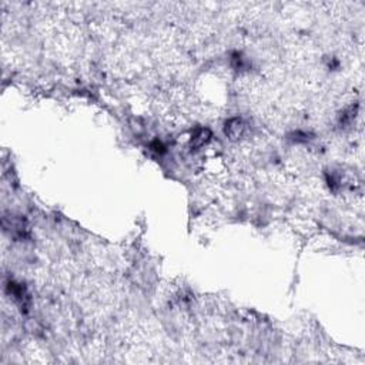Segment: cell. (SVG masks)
Masks as SVG:
<instances>
[{
  "instance_id": "1",
  "label": "cell",
  "mask_w": 365,
  "mask_h": 365,
  "mask_svg": "<svg viewBox=\"0 0 365 365\" xmlns=\"http://www.w3.org/2000/svg\"><path fill=\"white\" fill-rule=\"evenodd\" d=\"M8 291L9 294L13 297V300L19 303L22 307H26V301H27V293H26V289L23 285H20V284H16V282H13V281H10L8 285Z\"/></svg>"
},
{
  "instance_id": "2",
  "label": "cell",
  "mask_w": 365,
  "mask_h": 365,
  "mask_svg": "<svg viewBox=\"0 0 365 365\" xmlns=\"http://www.w3.org/2000/svg\"><path fill=\"white\" fill-rule=\"evenodd\" d=\"M244 128H246V124H244L243 120L231 119L230 121H227L226 133H227V136H230L231 138H238V137L244 133Z\"/></svg>"
}]
</instances>
